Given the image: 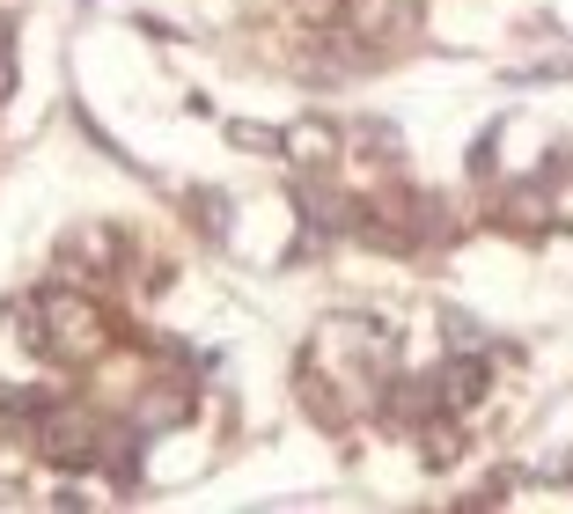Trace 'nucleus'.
I'll use <instances>...</instances> for the list:
<instances>
[{"instance_id": "f257e3e1", "label": "nucleus", "mask_w": 573, "mask_h": 514, "mask_svg": "<svg viewBox=\"0 0 573 514\" xmlns=\"http://www.w3.org/2000/svg\"><path fill=\"white\" fill-rule=\"evenodd\" d=\"M45 345L59 353V361H89V353H103L96 309H89L81 294H45Z\"/></svg>"}, {"instance_id": "f03ea898", "label": "nucleus", "mask_w": 573, "mask_h": 514, "mask_svg": "<svg viewBox=\"0 0 573 514\" xmlns=\"http://www.w3.org/2000/svg\"><path fill=\"white\" fill-rule=\"evenodd\" d=\"M485 397V361H456L442 375V404H478Z\"/></svg>"}, {"instance_id": "7ed1b4c3", "label": "nucleus", "mask_w": 573, "mask_h": 514, "mask_svg": "<svg viewBox=\"0 0 573 514\" xmlns=\"http://www.w3.org/2000/svg\"><path fill=\"white\" fill-rule=\"evenodd\" d=\"M0 96H8V59H0Z\"/></svg>"}]
</instances>
